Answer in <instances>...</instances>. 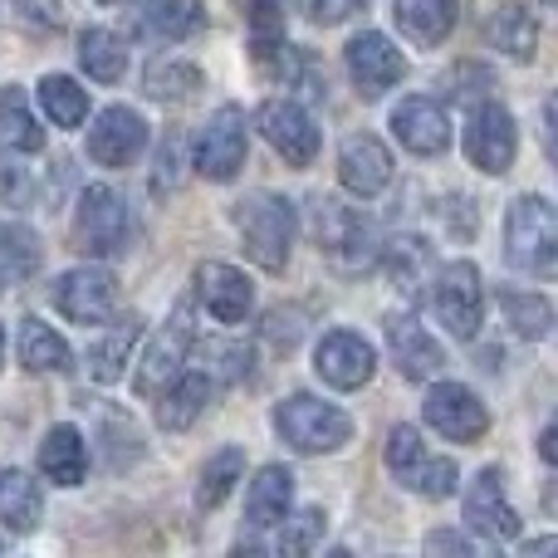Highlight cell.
Segmentation results:
<instances>
[{
  "label": "cell",
  "mask_w": 558,
  "mask_h": 558,
  "mask_svg": "<svg viewBox=\"0 0 558 558\" xmlns=\"http://www.w3.org/2000/svg\"><path fill=\"white\" fill-rule=\"evenodd\" d=\"M539 456H544V465H558V426H544V436H539Z\"/></svg>",
  "instance_id": "obj_45"
},
{
  "label": "cell",
  "mask_w": 558,
  "mask_h": 558,
  "mask_svg": "<svg viewBox=\"0 0 558 558\" xmlns=\"http://www.w3.org/2000/svg\"><path fill=\"white\" fill-rule=\"evenodd\" d=\"M465 524L481 534H490V539H520V514H514V505L505 500V475L500 465H485L481 475H475V485L465 490Z\"/></svg>",
  "instance_id": "obj_18"
},
{
  "label": "cell",
  "mask_w": 558,
  "mask_h": 558,
  "mask_svg": "<svg viewBox=\"0 0 558 558\" xmlns=\"http://www.w3.org/2000/svg\"><path fill=\"white\" fill-rule=\"evenodd\" d=\"M308 226H314L318 251L328 255V265L343 275H363L377 265L383 245H377V226L367 221L357 206H343L338 196H314L308 206Z\"/></svg>",
  "instance_id": "obj_1"
},
{
  "label": "cell",
  "mask_w": 558,
  "mask_h": 558,
  "mask_svg": "<svg viewBox=\"0 0 558 558\" xmlns=\"http://www.w3.org/2000/svg\"><path fill=\"white\" fill-rule=\"evenodd\" d=\"M0 147H10V153H39L45 147V128L35 123L20 88H0Z\"/></svg>",
  "instance_id": "obj_33"
},
{
  "label": "cell",
  "mask_w": 558,
  "mask_h": 558,
  "mask_svg": "<svg viewBox=\"0 0 558 558\" xmlns=\"http://www.w3.org/2000/svg\"><path fill=\"white\" fill-rule=\"evenodd\" d=\"M505 255L514 270L549 279L558 270V216L544 196H514L505 216Z\"/></svg>",
  "instance_id": "obj_2"
},
{
  "label": "cell",
  "mask_w": 558,
  "mask_h": 558,
  "mask_svg": "<svg viewBox=\"0 0 558 558\" xmlns=\"http://www.w3.org/2000/svg\"><path fill=\"white\" fill-rule=\"evenodd\" d=\"M426 554H456V558H471V554H475V544L465 539V534H456V530H436V534H426Z\"/></svg>",
  "instance_id": "obj_42"
},
{
  "label": "cell",
  "mask_w": 558,
  "mask_h": 558,
  "mask_svg": "<svg viewBox=\"0 0 558 558\" xmlns=\"http://www.w3.org/2000/svg\"><path fill=\"white\" fill-rule=\"evenodd\" d=\"M15 5L20 20H29V25H59V0H10Z\"/></svg>",
  "instance_id": "obj_41"
},
{
  "label": "cell",
  "mask_w": 558,
  "mask_h": 558,
  "mask_svg": "<svg viewBox=\"0 0 558 558\" xmlns=\"http://www.w3.org/2000/svg\"><path fill=\"white\" fill-rule=\"evenodd\" d=\"M0 196H10V202L25 196V172L15 162H5V157H0Z\"/></svg>",
  "instance_id": "obj_44"
},
{
  "label": "cell",
  "mask_w": 558,
  "mask_h": 558,
  "mask_svg": "<svg viewBox=\"0 0 558 558\" xmlns=\"http://www.w3.org/2000/svg\"><path fill=\"white\" fill-rule=\"evenodd\" d=\"M387 471H392L412 495H422V500H446V495H456V475H461L456 461L426 451L422 432L407 422L387 432Z\"/></svg>",
  "instance_id": "obj_6"
},
{
  "label": "cell",
  "mask_w": 558,
  "mask_h": 558,
  "mask_svg": "<svg viewBox=\"0 0 558 558\" xmlns=\"http://www.w3.org/2000/svg\"><path fill=\"white\" fill-rule=\"evenodd\" d=\"M206 5L202 0H147L143 10H133V35L157 39V45H182V39L202 35Z\"/></svg>",
  "instance_id": "obj_21"
},
{
  "label": "cell",
  "mask_w": 558,
  "mask_h": 558,
  "mask_svg": "<svg viewBox=\"0 0 558 558\" xmlns=\"http://www.w3.org/2000/svg\"><path fill=\"white\" fill-rule=\"evenodd\" d=\"M432 308L436 318L446 324V333L471 343L481 333V314H485V279L481 265L471 260H451V265H436L432 275Z\"/></svg>",
  "instance_id": "obj_7"
},
{
  "label": "cell",
  "mask_w": 558,
  "mask_h": 558,
  "mask_svg": "<svg viewBox=\"0 0 558 558\" xmlns=\"http://www.w3.org/2000/svg\"><path fill=\"white\" fill-rule=\"evenodd\" d=\"M377 260H387V275H392V284L402 289L407 299L422 294V284H432V275H436V255L422 235H397L392 245H383Z\"/></svg>",
  "instance_id": "obj_26"
},
{
  "label": "cell",
  "mask_w": 558,
  "mask_h": 558,
  "mask_svg": "<svg viewBox=\"0 0 558 558\" xmlns=\"http://www.w3.org/2000/svg\"><path fill=\"white\" fill-rule=\"evenodd\" d=\"M284 524V534H279V554H314L318 549V539H324V530H328V514L324 510H299L294 520H279Z\"/></svg>",
  "instance_id": "obj_39"
},
{
  "label": "cell",
  "mask_w": 558,
  "mask_h": 558,
  "mask_svg": "<svg viewBox=\"0 0 558 558\" xmlns=\"http://www.w3.org/2000/svg\"><path fill=\"white\" fill-rule=\"evenodd\" d=\"M186 348H192V324H186V308L167 324V333L153 338V348L143 353V367H137V397H157L186 363Z\"/></svg>",
  "instance_id": "obj_22"
},
{
  "label": "cell",
  "mask_w": 558,
  "mask_h": 558,
  "mask_svg": "<svg viewBox=\"0 0 558 558\" xmlns=\"http://www.w3.org/2000/svg\"><path fill=\"white\" fill-rule=\"evenodd\" d=\"M0 363H5V328H0Z\"/></svg>",
  "instance_id": "obj_47"
},
{
  "label": "cell",
  "mask_w": 558,
  "mask_h": 558,
  "mask_svg": "<svg viewBox=\"0 0 558 558\" xmlns=\"http://www.w3.org/2000/svg\"><path fill=\"white\" fill-rule=\"evenodd\" d=\"M402 35L422 49H436L456 29V0H392Z\"/></svg>",
  "instance_id": "obj_25"
},
{
  "label": "cell",
  "mask_w": 558,
  "mask_h": 558,
  "mask_svg": "<svg viewBox=\"0 0 558 558\" xmlns=\"http://www.w3.org/2000/svg\"><path fill=\"white\" fill-rule=\"evenodd\" d=\"M255 123H260L265 143H270L289 167H308L318 157V128H314V118L304 113V104H294V98H270V104H260Z\"/></svg>",
  "instance_id": "obj_13"
},
{
  "label": "cell",
  "mask_w": 558,
  "mask_h": 558,
  "mask_svg": "<svg viewBox=\"0 0 558 558\" xmlns=\"http://www.w3.org/2000/svg\"><path fill=\"white\" fill-rule=\"evenodd\" d=\"M78 64H84V74L98 78V84H118L128 69L123 35H113V29H84V35H78Z\"/></svg>",
  "instance_id": "obj_32"
},
{
  "label": "cell",
  "mask_w": 558,
  "mask_h": 558,
  "mask_svg": "<svg viewBox=\"0 0 558 558\" xmlns=\"http://www.w3.org/2000/svg\"><path fill=\"white\" fill-rule=\"evenodd\" d=\"M338 182L353 196H377L392 182V153L383 147V137L373 133H353L338 147Z\"/></svg>",
  "instance_id": "obj_20"
},
{
  "label": "cell",
  "mask_w": 558,
  "mask_h": 558,
  "mask_svg": "<svg viewBox=\"0 0 558 558\" xmlns=\"http://www.w3.org/2000/svg\"><path fill=\"white\" fill-rule=\"evenodd\" d=\"M235 231H241V245L260 270L279 275L289 265V251H294V202L275 192H260L251 202L235 206Z\"/></svg>",
  "instance_id": "obj_4"
},
{
  "label": "cell",
  "mask_w": 558,
  "mask_h": 558,
  "mask_svg": "<svg viewBox=\"0 0 558 558\" xmlns=\"http://www.w3.org/2000/svg\"><path fill=\"white\" fill-rule=\"evenodd\" d=\"M314 373L324 377L328 387H338V392H353V387L373 383L377 353H373V343H367L363 333L333 328V333H324V343H318V353H314Z\"/></svg>",
  "instance_id": "obj_14"
},
{
  "label": "cell",
  "mask_w": 558,
  "mask_h": 558,
  "mask_svg": "<svg viewBox=\"0 0 558 558\" xmlns=\"http://www.w3.org/2000/svg\"><path fill=\"white\" fill-rule=\"evenodd\" d=\"M514 153H520V128H514L510 108L505 104H475L471 123H465V157H471L481 172L500 177L514 167Z\"/></svg>",
  "instance_id": "obj_10"
},
{
  "label": "cell",
  "mask_w": 558,
  "mask_h": 558,
  "mask_svg": "<svg viewBox=\"0 0 558 558\" xmlns=\"http://www.w3.org/2000/svg\"><path fill=\"white\" fill-rule=\"evenodd\" d=\"M39 104H45L54 128H78L88 118V94L69 74H45L39 78Z\"/></svg>",
  "instance_id": "obj_38"
},
{
  "label": "cell",
  "mask_w": 558,
  "mask_h": 558,
  "mask_svg": "<svg viewBox=\"0 0 558 558\" xmlns=\"http://www.w3.org/2000/svg\"><path fill=\"white\" fill-rule=\"evenodd\" d=\"M39 510H45L39 481H29L25 471H0V524L10 534H29L39 524Z\"/></svg>",
  "instance_id": "obj_29"
},
{
  "label": "cell",
  "mask_w": 558,
  "mask_h": 558,
  "mask_svg": "<svg viewBox=\"0 0 558 558\" xmlns=\"http://www.w3.org/2000/svg\"><path fill=\"white\" fill-rule=\"evenodd\" d=\"M554 549V539H534V544H524V554H549Z\"/></svg>",
  "instance_id": "obj_46"
},
{
  "label": "cell",
  "mask_w": 558,
  "mask_h": 558,
  "mask_svg": "<svg viewBox=\"0 0 558 558\" xmlns=\"http://www.w3.org/2000/svg\"><path fill=\"white\" fill-rule=\"evenodd\" d=\"M392 133L407 153L416 157H441L451 147V118L436 98H402L392 108Z\"/></svg>",
  "instance_id": "obj_17"
},
{
  "label": "cell",
  "mask_w": 558,
  "mask_h": 558,
  "mask_svg": "<svg viewBox=\"0 0 558 558\" xmlns=\"http://www.w3.org/2000/svg\"><path fill=\"white\" fill-rule=\"evenodd\" d=\"M196 299L206 304V314H211L216 324H245L251 308H255L251 279L235 270V265H226V260L196 265Z\"/></svg>",
  "instance_id": "obj_16"
},
{
  "label": "cell",
  "mask_w": 558,
  "mask_h": 558,
  "mask_svg": "<svg viewBox=\"0 0 558 558\" xmlns=\"http://www.w3.org/2000/svg\"><path fill=\"white\" fill-rule=\"evenodd\" d=\"M245 153H251V123H245L241 104H221L206 123L202 143H196V172L206 182H231L245 167Z\"/></svg>",
  "instance_id": "obj_8"
},
{
  "label": "cell",
  "mask_w": 558,
  "mask_h": 558,
  "mask_svg": "<svg viewBox=\"0 0 558 558\" xmlns=\"http://www.w3.org/2000/svg\"><path fill=\"white\" fill-rule=\"evenodd\" d=\"M343 64H348V78L357 84V94L363 98H383L387 88L407 74L402 49H397L387 35H377V29H363V35L348 39Z\"/></svg>",
  "instance_id": "obj_12"
},
{
  "label": "cell",
  "mask_w": 558,
  "mask_h": 558,
  "mask_svg": "<svg viewBox=\"0 0 558 558\" xmlns=\"http://www.w3.org/2000/svg\"><path fill=\"white\" fill-rule=\"evenodd\" d=\"M54 308L69 318V324H84V328H104L118 308V284L108 270L98 265H78V270L59 275L54 279Z\"/></svg>",
  "instance_id": "obj_9"
},
{
  "label": "cell",
  "mask_w": 558,
  "mask_h": 558,
  "mask_svg": "<svg viewBox=\"0 0 558 558\" xmlns=\"http://www.w3.org/2000/svg\"><path fill=\"white\" fill-rule=\"evenodd\" d=\"M98 5H118V0H98Z\"/></svg>",
  "instance_id": "obj_48"
},
{
  "label": "cell",
  "mask_w": 558,
  "mask_h": 558,
  "mask_svg": "<svg viewBox=\"0 0 558 558\" xmlns=\"http://www.w3.org/2000/svg\"><path fill=\"white\" fill-rule=\"evenodd\" d=\"M275 432L284 436L299 456H328V451H343L348 446L353 416L318 402V397H308V392H294L289 402L275 407Z\"/></svg>",
  "instance_id": "obj_5"
},
{
  "label": "cell",
  "mask_w": 558,
  "mask_h": 558,
  "mask_svg": "<svg viewBox=\"0 0 558 558\" xmlns=\"http://www.w3.org/2000/svg\"><path fill=\"white\" fill-rule=\"evenodd\" d=\"M20 363H25L29 373H69V367H74V353H69V343L49 324L20 318Z\"/></svg>",
  "instance_id": "obj_30"
},
{
  "label": "cell",
  "mask_w": 558,
  "mask_h": 558,
  "mask_svg": "<svg viewBox=\"0 0 558 558\" xmlns=\"http://www.w3.org/2000/svg\"><path fill=\"white\" fill-rule=\"evenodd\" d=\"M143 88H147V98H157V104H182V98H192L196 88H202V69L177 59V54L153 59L143 74Z\"/></svg>",
  "instance_id": "obj_35"
},
{
  "label": "cell",
  "mask_w": 558,
  "mask_h": 558,
  "mask_svg": "<svg viewBox=\"0 0 558 558\" xmlns=\"http://www.w3.org/2000/svg\"><path fill=\"white\" fill-rule=\"evenodd\" d=\"M357 5H363V0H314V20L318 25H343Z\"/></svg>",
  "instance_id": "obj_43"
},
{
  "label": "cell",
  "mask_w": 558,
  "mask_h": 558,
  "mask_svg": "<svg viewBox=\"0 0 558 558\" xmlns=\"http://www.w3.org/2000/svg\"><path fill=\"white\" fill-rule=\"evenodd\" d=\"M84 471H88V446L78 436V426H49L45 441H39V475L49 485H84Z\"/></svg>",
  "instance_id": "obj_23"
},
{
  "label": "cell",
  "mask_w": 558,
  "mask_h": 558,
  "mask_svg": "<svg viewBox=\"0 0 558 558\" xmlns=\"http://www.w3.org/2000/svg\"><path fill=\"white\" fill-rule=\"evenodd\" d=\"M182 167H186V143L182 133H167L162 147H157V167H153V192H177L182 186Z\"/></svg>",
  "instance_id": "obj_40"
},
{
  "label": "cell",
  "mask_w": 558,
  "mask_h": 558,
  "mask_svg": "<svg viewBox=\"0 0 558 558\" xmlns=\"http://www.w3.org/2000/svg\"><path fill=\"white\" fill-rule=\"evenodd\" d=\"M235 481H245V451L241 446H226V451H216L211 461H206L202 485H196V505H202V510L226 505V495L235 490Z\"/></svg>",
  "instance_id": "obj_37"
},
{
  "label": "cell",
  "mask_w": 558,
  "mask_h": 558,
  "mask_svg": "<svg viewBox=\"0 0 558 558\" xmlns=\"http://www.w3.org/2000/svg\"><path fill=\"white\" fill-rule=\"evenodd\" d=\"M137 241V221L128 211V202L113 186H84L74 216V251H84L88 260H113L128 255Z\"/></svg>",
  "instance_id": "obj_3"
},
{
  "label": "cell",
  "mask_w": 558,
  "mask_h": 558,
  "mask_svg": "<svg viewBox=\"0 0 558 558\" xmlns=\"http://www.w3.org/2000/svg\"><path fill=\"white\" fill-rule=\"evenodd\" d=\"M211 402V377L206 373H177L172 383L157 392V426L162 432H186Z\"/></svg>",
  "instance_id": "obj_24"
},
{
  "label": "cell",
  "mask_w": 558,
  "mask_h": 558,
  "mask_svg": "<svg viewBox=\"0 0 558 558\" xmlns=\"http://www.w3.org/2000/svg\"><path fill=\"white\" fill-rule=\"evenodd\" d=\"M500 308H505V324H510V333L530 338V343L549 338L554 304L544 294H530V289H500Z\"/></svg>",
  "instance_id": "obj_34"
},
{
  "label": "cell",
  "mask_w": 558,
  "mask_h": 558,
  "mask_svg": "<svg viewBox=\"0 0 558 558\" xmlns=\"http://www.w3.org/2000/svg\"><path fill=\"white\" fill-rule=\"evenodd\" d=\"M143 147H147V123H143V113L128 104L104 108V113L94 118V128H88V157H94L98 167H128Z\"/></svg>",
  "instance_id": "obj_15"
},
{
  "label": "cell",
  "mask_w": 558,
  "mask_h": 558,
  "mask_svg": "<svg viewBox=\"0 0 558 558\" xmlns=\"http://www.w3.org/2000/svg\"><path fill=\"white\" fill-rule=\"evenodd\" d=\"M35 270H39L35 231L20 221H0V294H5V289H20Z\"/></svg>",
  "instance_id": "obj_31"
},
{
  "label": "cell",
  "mask_w": 558,
  "mask_h": 558,
  "mask_svg": "<svg viewBox=\"0 0 558 558\" xmlns=\"http://www.w3.org/2000/svg\"><path fill=\"white\" fill-rule=\"evenodd\" d=\"M387 348H392V363L407 383H432L446 367V353L412 314H392L387 318Z\"/></svg>",
  "instance_id": "obj_19"
},
{
  "label": "cell",
  "mask_w": 558,
  "mask_h": 558,
  "mask_svg": "<svg viewBox=\"0 0 558 558\" xmlns=\"http://www.w3.org/2000/svg\"><path fill=\"white\" fill-rule=\"evenodd\" d=\"M137 338H143V318L123 314L113 328H108V338H94V343H88V373H94L98 383H118V377L128 373V353H133Z\"/></svg>",
  "instance_id": "obj_28"
},
{
  "label": "cell",
  "mask_w": 558,
  "mask_h": 558,
  "mask_svg": "<svg viewBox=\"0 0 558 558\" xmlns=\"http://www.w3.org/2000/svg\"><path fill=\"white\" fill-rule=\"evenodd\" d=\"M422 416L432 432H441L446 441H461V446L481 441L490 432V412H485V402L465 383H436L422 402Z\"/></svg>",
  "instance_id": "obj_11"
},
{
  "label": "cell",
  "mask_w": 558,
  "mask_h": 558,
  "mask_svg": "<svg viewBox=\"0 0 558 558\" xmlns=\"http://www.w3.org/2000/svg\"><path fill=\"white\" fill-rule=\"evenodd\" d=\"M289 505H294V475L284 465H265L245 495V520H251V530H275L289 514Z\"/></svg>",
  "instance_id": "obj_27"
},
{
  "label": "cell",
  "mask_w": 558,
  "mask_h": 558,
  "mask_svg": "<svg viewBox=\"0 0 558 558\" xmlns=\"http://www.w3.org/2000/svg\"><path fill=\"white\" fill-rule=\"evenodd\" d=\"M490 45L510 59H534V49H539V25H534V15L524 5H500L490 20Z\"/></svg>",
  "instance_id": "obj_36"
}]
</instances>
